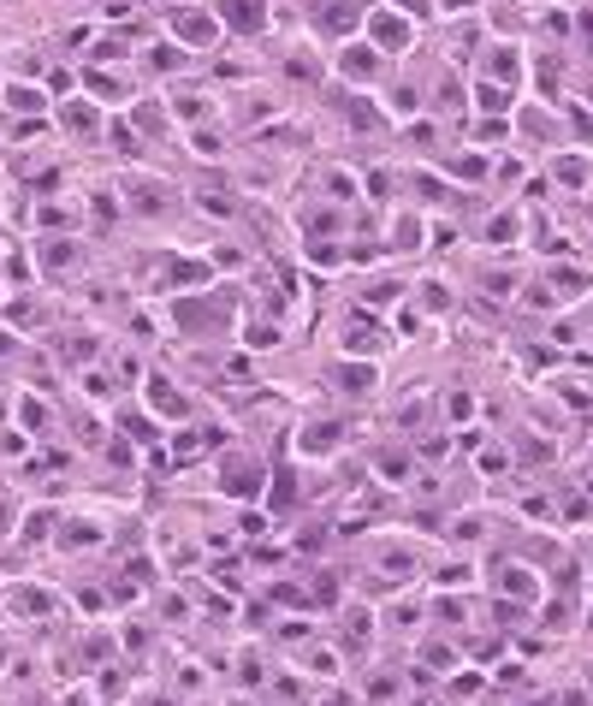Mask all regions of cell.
I'll return each instance as SVG.
<instances>
[{
	"label": "cell",
	"instance_id": "cell-3",
	"mask_svg": "<svg viewBox=\"0 0 593 706\" xmlns=\"http://www.w3.org/2000/svg\"><path fill=\"white\" fill-rule=\"evenodd\" d=\"M452 172H457V179H469V184H480V179H487V155H457Z\"/></svg>",
	"mask_w": 593,
	"mask_h": 706
},
{
	"label": "cell",
	"instance_id": "cell-6",
	"mask_svg": "<svg viewBox=\"0 0 593 706\" xmlns=\"http://www.w3.org/2000/svg\"><path fill=\"white\" fill-rule=\"evenodd\" d=\"M510 232H516V220H510V214H498V220H493V243H505Z\"/></svg>",
	"mask_w": 593,
	"mask_h": 706
},
{
	"label": "cell",
	"instance_id": "cell-5",
	"mask_svg": "<svg viewBox=\"0 0 593 706\" xmlns=\"http://www.w3.org/2000/svg\"><path fill=\"white\" fill-rule=\"evenodd\" d=\"M178 36H190V42H208L214 30H208V18H196V13H190V18H178Z\"/></svg>",
	"mask_w": 593,
	"mask_h": 706
},
{
	"label": "cell",
	"instance_id": "cell-1",
	"mask_svg": "<svg viewBox=\"0 0 593 706\" xmlns=\"http://www.w3.org/2000/svg\"><path fill=\"white\" fill-rule=\"evenodd\" d=\"M374 36H380L386 48H404L410 42V24H404L397 13H374Z\"/></svg>",
	"mask_w": 593,
	"mask_h": 706
},
{
	"label": "cell",
	"instance_id": "cell-2",
	"mask_svg": "<svg viewBox=\"0 0 593 706\" xmlns=\"http://www.w3.org/2000/svg\"><path fill=\"white\" fill-rule=\"evenodd\" d=\"M516 66H523V60L510 54V48H493V54H487V71H493V78H505V84H516Z\"/></svg>",
	"mask_w": 593,
	"mask_h": 706
},
{
	"label": "cell",
	"instance_id": "cell-4",
	"mask_svg": "<svg viewBox=\"0 0 593 706\" xmlns=\"http://www.w3.org/2000/svg\"><path fill=\"white\" fill-rule=\"evenodd\" d=\"M344 71H351L356 84H368V78H380V60H368V54H351V60H344Z\"/></svg>",
	"mask_w": 593,
	"mask_h": 706
}]
</instances>
